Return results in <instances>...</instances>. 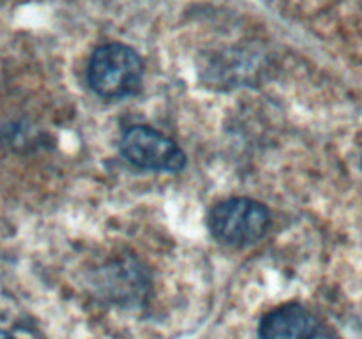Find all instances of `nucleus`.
<instances>
[{
  "label": "nucleus",
  "instance_id": "nucleus-1",
  "mask_svg": "<svg viewBox=\"0 0 362 339\" xmlns=\"http://www.w3.org/2000/svg\"><path fill=\"white\" fill-rule=\"evenodd\" d=\"M145 64L140 53L122 42H108L94 49L87 66L92 90L105 99L136 94L144 80Z\"/></svg>",
  "mask_w": 362,
  "mask_h": 339
},
{
  "label": "nucleus",
  "instance_id": "nucleus-2",
  "mask_svg": "<svg viewBox=\"0 0 362 339\" xmlns=\"http://www.w3.org/2000/svg\"><path fill=\"white\" fill-rule=\"evenodd\" d=\"M207 225L218 242L244 247L264 239L271 226V212L253 198H228L209 210Z\"/></svg>",
  "mask_w": 362,
  "mask_h": 339
},
{
  "label": "nucleus",
  "instance_id": "nucleus-3",
  "mask_svg": "<svg viewBox=\"0 0 362 339\" xmlns=\"http://www.w3.org/2000/svg\"><path fill=\"white\" fill-rule=\"evenodd\" d=\"M120 154L136 168L151 172L179 173L187 162L184 150L172 138L148 126H133L124 131Z\"/></svg>",
  "mask_w": 362,
  "mask_h": 339
},
{
  "label": "nucleus",
  "instance_id": "nucleus-4",
  "mask_svg": "<svg viewBox=\"0 0 362 339\" xmlns=\"http://www.w3.org/2000/svg\"><path fill=\"white\" fill-rule=\"evenodd\" d=\"M258 339H331L320 320L300 304H283L264 314Z\"/></svg>",
  "mask_w": 362,
  "mask_h": 339
},
{
  "label": "nucleus",
  "instance_id": "nucleus-5",
  "mask_svg": "<svg viewBox=\"0 0 362 339\" xmlns=\"http://www.w3.org/2000/svg\"><path fill=\"white\" fill-rule=\"evenodd\" d=\"M0 339H14V338H13V335H9V334H7V332L0 331Z\"/></svg>",
  "mask_w": 362,
  "mask_h": 339
}]
</instances>
